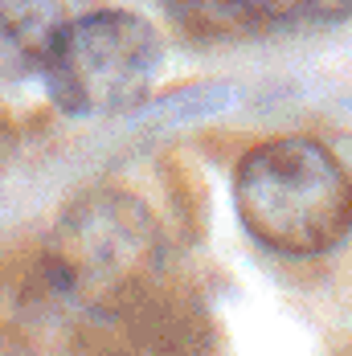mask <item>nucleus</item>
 Returning <instances> with one entry per match:
<instances>
[{"instance_id":"obj_4","label":"nucleus","mask_w":352,"mask_h":356,"mask_svg":"<svg viewBox=\"0 0 352 356\" xmlns=\"http://www.w3.org/2000/svg\"><path fill=\"white\" fill-rule=\"evenodd\" d=\"M66 25V0H0V82L41 78Z\"/></svg>"},{"instance_id":"obj_3","label":"nucleus","mask_w":352,"mask_h":356,"mask_svg":"<svg viewBox=\"0 0 352 356\" xmlns=\"http://www.w3.org/2000/svg\"><path fill=\"white\" fill-rule=\"evenodd\" d=\"M160 70V33L123 8L82 13L54 45L41 82L49 103L74 119H106L140 103Z\"/></svg>"},{"instance_id":"obj_1","label":"nucleus","mask_w":352,"mask_h":356,"mask_svg":"<svg viewBox=\"0 0 352 356\" xmlns=\"http://www.w3.org/2000/svg\"><path fill=\"white\" fill-rule=\"evenodd\" d=\"M234 209L258 246L312 258L340 246L352 225V177L307 136L254 143L234 168Z\"/></svg>"},{"instance_id":"obj_2","label":"nucleus","mask_w":352,"mask_h":356,"mask_svg":"<svg viewBox=\"0 0 352 356\" xmlns=\"http://www.w3.org/2000/svg\"><path fill=\"white\" fill-rule=\"evenodd\" d=\"M41 258L58 299L86 312H123L156 283L164 234L136 193L90 188L62 209Z\"/></svg>"},{"instance_id":"obj_5","label":"nucleus","mask_w":352,"mask_h":356,"mask_svg":"<svg viewBox=\"0 0 352 356\" xmlns=\"http://www.w3.org/2000/svg\"><path fill=\"white\" fill-rule=\"evenodd\" d=\"M164 13L173 17L176 29L205 41L258 33L271 25H287L282 0H164Z\"/></svg>"}]
</instances>
